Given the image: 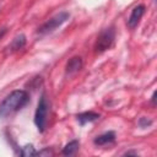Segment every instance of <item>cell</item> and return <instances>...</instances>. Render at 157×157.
<instances>
[{
	"instance_id": "obj_6",
	"label": "cell",
	"mask_w": 157,
	"mask_h": 157,
	"mask_svg": "<svg viewBox=\"0 0 157 157\" xmlns=\"http://www.w3.org/2000/svg\"><path fill=\"white\" fill-rule=\"evenodd\" d=\"M82 67V59L80 56H74L71 58L67 64H66V74L71 75V74H75Z\"/></svg>"
},
{
	"instance_id": "obj_12",
	"label": "cell",
	"mask_w": 157,
	"mask_h": 157,
	"mask_svg": "<svg viewBox=\"0 0 157 157\" xmlns=\"http://www.w3.org/2000/svg\"><path fill=\"white\" fill-rule=\"evenodd\" d=\"M151 124H152V121L148 120V119L146 120L145 118H142V119L140 120V125H141V126H146V125H151Z\"/></svg>"
},
{
	"instance_id": "obj_10",
	"label": "cell",
	"mask_w": 157,
	"mask_h": 157,
	"mask_svg": "<svg viewBox=\"0 0 157 157\" xmlns=\"http://www.w3.org/2000/svg\"><path fill=\"white\" fill-rule=\"evenodd\" d=\"M78 146H80V142L77 140H72L70 141L63 150V155H66V156H70V155H75L76 151L78 150Z\"/></svg>"
},
{
	"instance_id": "obj_9",
	"label": "cell",
	"mask_w": 157,
	"mask_h": 157,
	"mask_svg": "<svg viewBox=\"0 0 157 157\" xmlns=\"http://www.w3.org/2000/svg\"><path fill=\"white\" fill-rule=\"evenodd\" d=\"M25 44H26V37L23 34H20L16 38H13V40L9 45V49H11L12 52H16V50L22 49L25 47Z\"/></svg>"
},
{
	"instance_id": "obj_3",
	"label": "cell",
	"mask_w": 157,
	"mask_h": 157,
	"mask_svg": "<svg viewBox=\"0 0 157 157\" xmlns=\"http://www.w3.org/2000/svg\"><path fill=\"white\" fill-rule=\"evenodd\" d=\"M48 109H49V104L48 101L45 98V96L43 94L38 102L36 113H34V124L38 128L39 131H44L45 126H47V118H48Z\"/></svg>"
},
{
	"instance_id": "obj_4",
	"label": "cell",
	"mask_w": 157,
	"mask_h": 157,
	"mask_svg": "<svg viewBox=\"0 0 157 157\" xmlns=\"http://www.w3.org/2000/svg\"><path fill=\"white\" fill-rule=\"evenodd\" d=\"M114 37H115V33H114V29L112 27L103 29L99 33V36L97 37L96 45H94L96 52H104V50L109 49L113 40H114Z\"/></svg>"
},
{
	"instance_id": "obj_1",
	"label": "cell",
	"mask_w": 157,
	"mask_h": 157,
	"mask_svg": "<svg viewBox=\"0 0 157 157\" xmlns=\"http://www.w3.org/2000/svg\"><path fill=\"white\" fill-rule=\"evenodd\" d=\"M28 93L23 90L12 91L0 103V118H6L22 109L28 102Z\"/></svg>"
},
{
	"instance_id": "obj_2",
	"label": "cell",
	"mask_w": 157,
	"mask_h": 157,
	"mask_svg": "<svg viewBox=\"0 0 157 157\" xmlns=\"http://www.w3.org/2000/svg\"><path fill=\"white\" fill-rule=\"evenodd\" d=\"M69 17H70L69 12H65V11L56 13L55 16H53L52 18H49L48 21H45V22L38 28V33H39L40 36H44V34H48V33L54 32V31L58 29L63 23H65Z\"/></svg>"
},
{
	"instance_id": "obj_7",
	"label": "cell",
	"mask_w": 157,
	"mask_h": 157,
	"mask_svg": "<svg viewBox=\"0 0 157 157\" xmlns=\"http://www.w3.org/2000/svg\"><path fill=\"white\" fill-rule=\"evenodd\" d=\"M114 140H115V134H114L113 131H107V132H104V134L97 136L93 142H94V145H97V146H103V145H107V144L113 142Z\"/></svg>"
},
{
	"instance_id": "obj_11",
	"label": "cell",
	"mask_w": 157,
	"mask_h": 157,
	"mask_svg": "<svg viewBox=\"0 0 157 157\" xmlns=\"http://www.w3.org/2000/svg\"><path fill=\"white\" fill-rule=\"evenodd\" d=\"M20 155H22V156H34V155H37V151L33 148L32 145H27V146H25L20 150Z\"/></svg>"
},
{
	"instance_id": "obj_5",
	"label": "cell",
	"mask_w": 157,
	"mask_h": 157,
	"mask_svg": "<svg viewBox=\"0 0 157 157\" xmlns=\"http://www.w3.org/2000/svg\"><path fill=\"white\" fill-rule=\"evenodd\" d=\"M144 13H145V5L141 4V5L135 6V7L132 9V11H131L130 17L128 18V25H129V27H130V28H135V27L137 26V23L140 22L141 17L144 16Z\"/></svg>"
},
{
	"instance_id": "obj_8",
	"label": "cell",
	"mask_w": 157,
	"mask_h": 157,
	"mask_svg": "<svg viewBox=\"0 0 157 157\" xmlns=\"http://www.w3.org/2000/svg\"><path fill=\"white\" fill-rule=\"evenodd\" d=\"M99 118V114L94 113V112H85L77 115V121H80V124H86V123H91L94 121Z\"/></svg>"
}]
</instances>
